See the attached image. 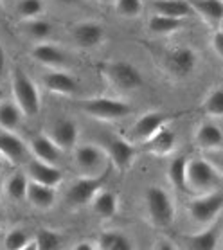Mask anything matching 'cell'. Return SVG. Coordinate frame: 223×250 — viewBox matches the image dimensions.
Instances as JSON below:
<instances>
[{
    "label": "cell",
    "mask_w": 223,
    "mask_h": 250,
    "mask_svg": "<svg viewBox=\"0 0 223 250\" xmlns=\"http://www.w3.org/2000/svg\"><path fill=\"white\" fill-rule=\"evenodd\" d=\"M222 184V173L207 159L187 160V188L189 193L205 194L216 191Z\"/></svg>",
    "instance_id": "obj_1"
},
{
    "label": "cell",
    "mask_w": 223,
    "mask_h": 250,
    "mask_svg": "<svg viewBox=\"0 0 223 250\" xmlns=\"http://www.w3.org/2000/svg\"><path fill=\"white\" fill-rule=\"evenodd\" d=\"M11 88L13 99L22 110L23 117H35L40 112V92L38 86L31 78H29L22 68H15L11 76Z\"/></svg>",
    "instance_id": "obj_2"
},
{
    "label": "cell",
    "mask_w": 223,
    "mask_h": 250,
    "mask_svg": "<svg viewBox=\"0 0 223 250\" xmlns=\"http://www.w3.org/2000/svg\"><path fill=\"white\" fill-rule=\"evenodd\" d=\"M146 209H148L149 222L155 227H169L175 220V202L171 194L162 188H148L146 194Z\"/></svg>",
    "instance_id": "obj_3"
},
{
    "label": "cell",
    "mask_w": 223,
    "mask_h": 250,
    "mask_svg": "<svg viewBox=\"0 0 223 250\" xmlns=\"http://www.w3.org/2000/svg\"><path fill=\"white\" fill-rule=\"evenodd\" d=\"M223 210V194L218 191L205 194H198L193 202H189L187 212L193 223L198 227H209L216 223L218 216Z\"/></svg>",
    "instance_id": "obj_4"
},
{
    "label": "cell",
    "mask_w": 223,
    "mask_h": 250,
    "mask_svg": "<svg viewBox=\"0 0 223 250\" xmlns=\"http://www.w3.org/2000/svg\"><path fill=\"white\" fill-rule=\"evenodd\" d=\"M104 80L119 92H133L141 88L144 78L135 65L128 62H112L103 67Z\"/></svg>",
    "instance_id": "obj_5"
},
{
    "label": "cell",
    "mask_w": 223,
    "mask_h": 250,
    "mask_svg": "<svg viewBox=\"0 0 223 250\" xmlns=\"http://www.w3.org/2000/svg\"><path fill=\"white\" fill-rule=\"evenodd\" d=\"M83 112L98 121H106V123H115V121L124 119L126 115L132 114V106L128 103L114 99V97H90L83 103Z\"/></svg>",
    "instance_id": "obj_6"
},
{
    "label": "cell",
    "mask_w": 223,
    "mask_h": 250,
    "mask_svg": "<svg viewBox=\"0 0 223 250\" xmlns=\"http://www.w3.org/2000/svg\"><path fill=\"white\" fill-rule=\"evenodd\" d=\"M74 162L78 169L86 176H96L106 171L108 155L104 148L96 144H81L74 148Z\"/></svg>",
    "instance_id": "obj_7"
},
{
    "label": "cell",
    "mask_w": 223,
    "mask_h": 250,
    "mask_svg": "<svg viewBox=\"0 0 223 250\" xmlns=\"http://www.w3.org/2000/svg\"><path fill=\"white\" fill-rule=\"evenodd\" d=\"M106 180V171L96 176H81L70 184L67 191V202L72 207H81V205L90 204L94 196L103 189V184Z\"/></svg>",
    "instance_id": "obj_8"
},
{
    "label": "cell",
    "mask_w": 223,
    "mask_h": 250,
    "mask_svg": "<svg viewBox=\"0 0 223 250\" xmlns=\"http://www.w3.org/2000/svg\"><path fill=\"white\" fill-rule=\"evenodd\" d=\"M104 151L108 155V160L112 162L115 169L119 173H124L132 167V164L135 162L139 149L133 146L130 141L121 139V137H112L104 142Z\"/></svg>",
    "instance_id": "obj_9"
},
{
    "label": "cell",
    "mask_w": 223,
    "mask_h": 250,
    "mask_svg": "<svg viewBox=\"0 0 223 250\" xmlns=\"http://www.w3.org/2000/svg\"><path fill=\"white\" fill-rule=\"evenodd\" d=\"M196 52L189 47H178L173 51L167 52L166 56V67L171 74L178 76V78H185L189 76L196 67Z\"/></svg>",
    "instance_id": "obj_10"
},
{
    "label": "cell",
    "mask_w": 223,
    "mask_h": 250,
    "mask_svg": "<svg viewBox=\"0 0 223 250\" xmlns=\"http://www.w3.org/2000/svg\"><path fill=\"white\" fill-rule=\"evenodd\" d=\"M27 175L29 180L49 186V188H58L63 182L61 169L56 167V164H49V162H43L40 159H33L29 162Z\"/></svg>",
    "instance_id": "obj_11"
},
{
    "label": "cell",
    "mask_w": 223,
    "mask_h": 250,
    "mask_svg": "<svg viewBox=\"0 0 223 250\" xmlns=\"http://www.w3.org/2000/svg\"><path fill=\"white\" fill-rule=\"evenodd\" d=\"M169 121V115L162 112H146L137 119L132 128V135L135 141L146 142L149 137H153L157 131L164 128Z\"/></svg>",
    "instance_id": "obj_12"
},
{
    "label": "cell",
    "mask_w": 223,
    "mask_h": 250,
    "mask_svg": "<svg viewBox=\"0 0 223 250\" xmlns=\"http://www.w3.org/2000/svg\"><path fill=\"white\" fill-rule=\"evenodd\" d=\"M177 133L164 126L153 137H149L148 141L142 142V148L146 153L153 155V157H169L177 149Z\"/></svg>",
    "instance_id": "obj_13"
},
{
    "label": "cell",
    "mask_w": 223,
    "mask_h": 250,
    "mask_svg": "<svg viewBox=\"0 0 223 250\" xmlns=\"http://www.w3.org/2000/svg\"><path fill=\"white\" fill-rule=\"evenodd\" d=\"M72 40L81 49H96L104 42V27L98 22H80L72 27Z\"/></svg>",
    "instance_id": "obj_14"
},
{
    "label": "cell",
    "mask_w": 223,
    "mask_h": 250,
    "mask_svg": "<svg viewBox=\"0 0 223 250\" xmlns=\"http://www.w3.org/2000/svg\"><path fill=\"white\" fill-rule=\"evenodd\" d=\"M49 137L54 141V144L61 151H65V149H74L76 144H78V137H80L78 125L72 119H60L52 125Z\"/></svg>",
    "instance_id": "obj_15"
},
{
    "label": "cell",
    "mask_w": 223,
    "mask_h": 250,
    "mask_svg": "<svg viewBox=\"0 0 223 250\" xmlns=\"http://www.w3.org/2000/svg\"><path fill=\"white\" fill-rule=\"evenodd\" d=\"M27 155V146L15 131L0 133V157L11 164H20Z\"/></svg>",
    "instance_id": "obj_16"
},
{
    "label": "cell",
    "mask_w": 223,
    "mask_h": 250,
    "mask_svg": "<svg viewBox=\"0 0 223 250\" xmlns=\"http://www.w3.org/2000/svg\"><path fill=\"white\" fill-rule=\"evenodd\" d=\"M43 86H47L49 92L69 97L78 92V81L61 68H51V72L43 76Z\"/></svg>",
    "instance_id": "obj_17"
},
{
    "label": "cell",
    "mask_w": 223,
    "mask_h": 250,
    "mask_svg": "<svg viewBox=\"0 0 223 250\" xmlns=\"http://www.w3.org/2000/svg\"><path fill=\"white\" fill-rule=\"evenodd\" d=\"M31 56L35 62H38L43 67L49 68H63L67 63V56L65 52L58 45L52 43H45V42H38L33 49H31Z\"/></svg>",
    "instance_id": "obj_18"
},
{
    "label": "cell",
    "mask_w": 223,
    "mask_h": 250,
    "mask_svg": "<svg viewBox=\"0 0 223 250\" xmlns=\"http://www.w3.org/2000/svg\"><path fill=\"white\" fill-rule=\"evenodd\" d=\"M195 142L198 148L216 151L223 146V131L220 130V126L211 121H203L195 131Z\"/></svg>",
    "instance_id": "obj_19"
},
{
    "label": "cell",
    "mask_w": 223,
    "mask_h": 250,
    "mask_svg": "<svg viewBox=\"0 0 223 250\" xmlns=\"http://www.w3.org/2000/svg\"><path fill=\"white\" fill-rule=\"evenodd\" d=\"M25 200H27L35 209L49 210L56 204V188H49V186H43V184L29 180Z\"/></svg>",
    "instance_id": "obj_20"
},
{
    "label": "cell",
    "mask_w": 223,
    "mask_h": 250,
    "mask_svg": "<svg viewBox=\"0 0 223 250\" xmlns=\"http://www.w3.org/2000/svg\"><path fill=\"white\" fill-rule=\"evenodd\" d=\"M29 149L35 155V159H40L49 164H58L61 159V149L58 148L49 135H35L29 141Z\"/></svg>",
    "instance_id": "obj_21"
},
{
    "label": "cell",
    "mask_w": 223,
    "mask_h": 250,
    "mask_svg": "<svg viewBox=\"0 0 223 250\" xmlns=\"http://www.w3.org/2000/svg\"><path fill=\"white\" fill-rule=\"evenodd\" d=\"M151 9H153L155 15L180 18V20H185L187 17L195 15V9L191 7L187 0H155Z\"/></svg>",
    "instance_id": "obj_22"
},
{
    "label": "cell",
    "mask_w": 223,
    "mask_h": 250,
    "mask_svg": "<svg viewBox=\"0 0 223 250\" xmlns=\"http://www.w3.org/2000/svg\"><path fill=\"white\" fill-rule=\"evenodd\" d=\"M191 7L214 27L223 23V0H187Z\"/></svg>",
    "instance_id": "obj_23"
},
{
    "label": "cell",
    "mask_w": 223,
    "mask_h": 250,
    "mask_svg": "<svg viewBox=\"0 0 223 250\" xmlns=\"http://www.w3.org/2000/svg\"><path fill=\"white\" fill-rule=\"evenodd\" d=\"M92 204V210L98 214V216L104 218V220H110L117 214L119 210V198L114 191H108V189H101L94 200L90 202Z\"/></svg>",
    "instance_id": "obj_24"
},
{
    "label": "cell",
    "mask_w": 223,
    "mask_h": 250,
    "mask_svg": "<svg viewBox=\"0 0 223 250\" xmlns=\"http://www.w3.org/2000/svg\"><path fill=\"white\" fill-rule=\"evenodd\" d=\"M187 160L189 157H177L171 160V164L167 167V178L175 189L189 193L187 188Z\"/></svg>",
    "instance_id": "obj_25"
},
{
    "label": "cell",
    "mask_w": 223,
    "mask_h": 250,
    "mask_svg": "<svg viewBox=\"0 0 223 250\" xmlns=\"http://www.w3.org/2000/svg\"><path fill=\"white\" fill-rule=\"evenodd\" d=\"M189 249L193 250H214L218 247V229L212 223L209 227H205V230H202L198 234H191L185 239Z\"/></svg>",
    "instance_id": "obj_26"
},
{
    "label": "cell",
    "mask_w": 223,
    "mask_h": 250,
    "mask_svg": "<svg viewBox=\"0 0 223 250\" xmlns=\"http://www.w3.org/2000/svg\"><path fill=\"white\" fill-rule=\"evenodd\" d=\"M22 110L17 103H0V130L17 131L22 125Z\"/></svg>",
    "instance_id": "obj_27"
},
{
    "label": "cell",
    "mask_w": 223,
    "mask_h": 250,
    "mask_svg": "<svg viewBox=\"0 0 223 250\" xmlns=\"http://www.w3.org/2000/svg\"><path fill=\"white\" fill-rule=\"evenodd\" d=\"M183 27V20L180 18H169V17H162V15H153V17L148 20V29L157 36H167V34H173L180 31Z\"/></svg>",
    "instance_id": "obj_28"
},
{
    "label": "cell",
    "mask_w": 223,
    "mask_h": 250,
    "mask_svg": "<svg viewBox=\"0 0 223 250\" xmlns=\"http://www.w3.org/2000/svg\"><path fill=\"white\" fill-rule=\"evenodd\" d=\"M98 249L103 250H130L132 249V241L126 238L122 232L117 230H106L99 236Z\"/></svg>",
    "instance_id": "obj_29"
},
{
    "label": "cell",
    "mask_w": 223,
    "mask_h": 250,
    "mask_svg": "<svg viewBox=\"0 0 223 250\" xmlns=\"http://www.w3.org/2000/svg\"><path fill=\"white\" fill-rule=\"evenodd\" d=\"M27 186H29L27 176L22 175V173H17V175H13L4 184V193L11 200H15V202H22L27 196Z\"/></svg>",
    "instance_id": "obj_30"
},
{
    "label": "cell",
    "mask_w": 223,
    "mask_h": 250,
    "mask_svg": "<svg viewBox=\"0 0 223 250\" xmlns=\"http://www.w3.org/2000/svg\"><path fill=\"white\" fill-rule=\"evenodd\" d=\"M23 31L31 40L45 42L52 33V25L45 20H41V18H31V20H25Z\"/></svg>",
    "instance_id": "obj_31"
},
{
    "label": "cell",
    "mask_w": 223,
    "mask_h": 250,
    "mask_svg": "<svg viewBox=\"0 0 223 250\" xmlns=\"http://www.w3.org/2000/svg\"><path fill=\"white\" fill-rule=\"evenodd\" d=\"M202 110L212 119L223 117V88H214L212 92H209V96L203 99Z\"/></svg>",
    "instance_id": "obj_32"
},
{
    "label": "cell",
    "mask_w": 223,
    "mask_h": 250,
    "mask_svg": "<svg viewBox=\"0 0 223 250\" xmlns=\"http://www.w3.org/2000/svg\"><path fill=\"white\" fill-rule=\"evenodd\" d=\"M114 9L122 18H137L142 13V0H114Z\"/></svg>",
    "instance_id": "obj_33"
},
{
    "label": "cell",
    "mask_w": 223,
    "mask_h": 250,
    "mask_svg": "<svg viewBox=\"0 0 223 250\" xmlns=\"http://www.w3.org/2000/svg\"><path fill=\"white\" fill-rule=\"evenodd\" d=\"M17 11L23 20L40 18L43 13V0H18Z\"/></svg>",
    "instance_id": "obj_34"
},
{
    "label": "cell",
    "mask_w": 223,
    "mask_h": 250,
    "mask_svg": "<svg viewBox=\"0 0 223 250\" xmlns=\"http://www.w3.org/2000/svg\"><path fill=\"white\" fill-rule=\"evenodd\" d=\"M36 245L38 250H56L61 245V236L51 229H40L36 234Z\"/></svg>",
    "instance_id": "obj_35"
},
{
    "label": "cell",
    "mask_w": 223,
    "mask_h": 250,
    "mask_svg": "<svg viewBox=\"0 0 223 250\" xmlns=\"http://www.w3.org/2000/svg\"><path fill=\"white\" fill-rule=\"evenodd\" d=\"M27 243H29V238L22 229H11L6 234V238H4V247L7 250H23Z\"/></svg>",
    "instance_id": "obj_36"
},
{
    "label": "cell",
    "mask_w": 223,
    "mask_h": 250,
    "mask_svg": "<svg viewBox=\"0 0 223 250\" xmlns=\"http://www.w3.org/2000/svg\"><path fill=\"white\" fill-rule=\"evenodd\" d=\"M211 45H212V49H214V52L223 60V29H218L216 33L212 34Z\"/></svg>",
    "instance_id": "obj_37"
},
{
    "label": "cell",
    "mask_w": 223,
    "mask_h": 250,
    "mask_svg": "<svg viewBox=\"0 0 223 250\" xmlns=\"http://www.w3.org/2000/svg\"><path fill=\"white\" fill-rule=\"evenodd\" d=\"M153 249H157V250H175L177 247H175V243L169 241V239H159V241H155Z\"/></svg>",
    "instance_id": "obj_38"
},
{
    "label": "cell",
    "mask_w": 223,
    "mask_h": 250,
    "mask_svg": "<svg viewBox=\"0 0 223 250\" xmlns=\"http://www.w3.org/2000/svg\"><path fill=\"white\" fill-rule=\"evenodd\" d=\"M98 243H92V241H80L78 245H74V250H96Z\"/></svg>",
    "instance_id": "obj_39"
},
{
    "label": "cell",
    "mask_w": 223,
    "mask_h": 250,
    "mask_svg": "<svg viewBox=\"0 0 223 250\" xmlns=\"http://www.w3.org/2000/svg\"><path fill=\"white\" fill-rule=\"evenodd\" d=\"M212 164L216 166V169L222 173V176H223V153H220V155H214L212 157V160H211Z\"/></svg>",
    "instance_id": "obj_40"
},
{
    "label": "cell",
    "mask_w": 223,
    "mask_h": 250,
    "mask_svg": "<svg viewBox=\"0 0 223 250\" xmlns=\"http://www.w3.org/2000/svg\"><path fill=\"white\" fill-rule=\"evenodd\" d=\"M4 68H6V51H4V47L0 43V78L4 74Z\"/></svg>",
    "instance_id": "obj_41"
},
{
    "label": "cell",
    "mask_w": 223,
    "mask_h": 250,
    "mask_svg": "<svg viewBox=\"0 0 223 250\" xmlns=\"http://www.w3.org/2000/svg\"><path fill=\"white\" fill-rule=\"evenodd\" d=\"M58 2H61V4H78L80 0H58Z\"/></svg>",
    "instance_id": "obj_42"
},
{
    "label": "cell",
    "mask_w": 223,
    "mask_h": 250,
    "mask_svg": "<svg viewBox=\"0 0 223 250\" xmlns=\"http://www.w3.org/2000/svg\"><path fill=\"white\" fill-rule=\"evenodd\" d=\"M98 2H101V4H108V2H114V0H98Z\"/></svg>",
    "instance_id": "obj_43"
},
{
    "label": "cell",
    "mask_w": 223,
    "mask_h": 250,
    "mask_svg": "<svg viewBox=\"0 0 223 250\" xmlns=\"http://www.w3.org/2000/svg\"><path fill=\"white\" fill-rule=\"evenodd\" d=\"M4 191V182H2V178H0V193Z\"/></svg>",
    "instance_id": "obj_44"
},
{
    "label": "cell",
    "mask_w": 223,
    "mask_h": 250,
    "mask_svg": "<svg viewBox=\"0 0 223 250\" xmlns=\"http://www.w3.org/2000/svg\"><path fill=\"white\" fill-rule=\"evenodd\" d=\"M2 220H4V216H2V210H0V225H2Z\"/></svg>",
    "instance_id": "obj_45"
},
{
    "label": "cell",
    "mask_w": 223,
    "mask_h": 250,
    "mask_svg": "<svg viewBox=\"0 0 223 250\" xmlns=\"http://www.w3.org/2000/svg\"><path fill=\"white\" fill-rule=\"evenodd\" d=\"M2 97H4V92H2V88H0V101H2Z\"/></svg>",
    "instance_id": "obj_46"
},
{
    "label": "cell",
    "mask_w": 223,
    "mask_h": 250,
    "mask_svg": "<svg viewBox=\"0 0 223 250\" xmlns=\"http://www.w3.org/2000/svg\"><path fill=\"white\" fill-rule=\"evenodd\" d=\"M0 169H2V157H0Z\"/></svg>",
    "instance_id": "obj_47"
},
{
    "label": "cell",
    "mask_w": 223,
    "mask_h": 250,
    "mask_svg": "<svg viewBox=\"0 0 223 250\" xmlns=\"http://www.w3.org/2000/svg\"><path fill=\"white\" fill-rule=\"evenodd\" d=\"M0 9H2V0H0Z\"/></svg>",
    "instance_id": "obj_48"
}]
</instances>
